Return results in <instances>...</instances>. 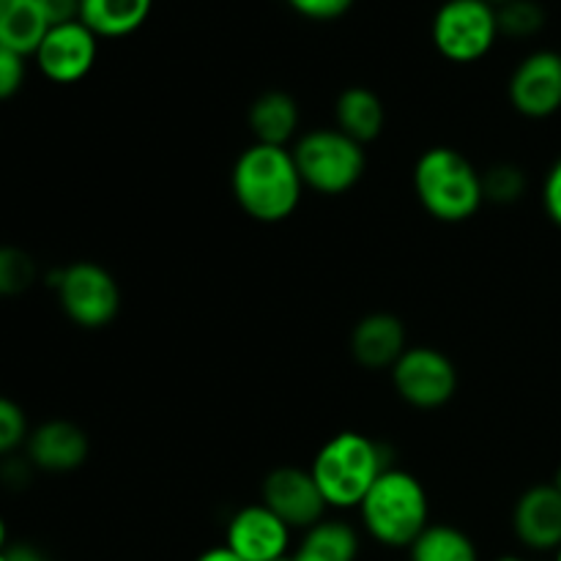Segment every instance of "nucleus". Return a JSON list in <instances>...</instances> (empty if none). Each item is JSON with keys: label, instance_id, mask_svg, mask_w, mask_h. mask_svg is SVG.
Returning <instances> with one entry per match:
<instances>
[{"label": "nucleus", "instance_id": "18", "mask_svg": "<svg viewBox=\"0 0 561 561\" xmlns=\"http://www.w3.org/2000/svg\"><path fill=\"white\" fill-rule=\"evenodd\" d=\"M49 25L38 0H0V47L11 53L36 55Z\"/></svg>", "mask_w": 561, "mask_h": 561}, {"label": "nucleus", "instance_id": "2", "mask_svg": "<svg viewBox=\"0 0 561 561\" xmlns=\"http://www.w3.org/2000/svg\"><path fill=\"white\" fill-rule=\"evenodd\" d=\"M414 190L422 208L438 222H466L485 203L482 173L449 146L427 148L416 159Z\"/></svg>", "mask_w": 561, "mask_h": 561}, {"label": "nucleus", "instance_id": "17", "mask_svg": "<svg viewBox=\"0 0 561 561\" xmlns=\"http://www.w3.org/2000/svg\"><path fill=\"white\" fill-rule=\"evenodd\" d=\"M247 121L255 142L285 148V142L299 129V104L290 93L266 91L252 102Z\"/></svg>", "mask_w": 561, "mask_h": 561}, {"label": "nucleus", "instance_id": "12", "mask_svg": "<svg viewBox=\"0 0 561 561\" xmlns=\"http://www.w3.org/2000/svg\"><path fill=\"white\" fill-rule=\"evenodd\" d=\"M225 546L244 561H279L288 557L290 526L266 504H250L230 518Z\"/></svg>", "mask_w": 561, "mask_h": 561}, {"label": "nucleus", "instance_id": "31", "mask_svg": "<svg viewBox=\"0 0 561 561\" xmlns=\"http://www.w3.org/2000/svg\"><path fill=\"white\" fill-rule=\"evenodd\" d=\"M5 542H9V531H5V520L0 518V553H3L5 548H9V546H5Z\"/></svg>", "mask_w": 561, "mask_h": 561}, {"label": "nucleus", "instance_id": "7", "mask_svg": "<svg viewBox=\"0 0 561 561\" xmlns=\"http://www.w3.org/2000/svg\"><path fill=\"white\" fill-rule=\"evenodd\" d=\"M60 310L82 329H102L115 321L121 310V290L113 274L91 261H77L60 268L55 277Z\"/></svg>", "mask_w": 561, "mask_h": 561}, {"label": "nucleus", "instance_id": "35", "mask_svg": "<svg viewBox=\"0 0 561 561\" xmlns=\"http://www.w3.org/2000/svg\"><path fill=\"white\" fill-rule=\"evenodd\" d=\"M0 561H9V559H5V553H0Z\"/></svg>", "mask_w": 561, "mask_h": 561}, {"label": "nucleus", "instance_id": "30", "mask_svg": "<svg viewBox=\"0 0 561 561\" xmlns=\"http://www.w3.org/2000/svg\"><path fill=\"white\" fill-rule=\"evenodd\" d=\"M195 561H244V559L236 557L228 546H217V548H211V551L201 553Z\"/></svg>", "mask_w": 561, "mask_h": 561}, {"label": "nucleus", "instance_id": "28", "mask_svg": "<svg viewBox=\"0 0 561 561\" xmlns=\"http://www.w3.org/2000/svg\"><path fill=\"white\" fill-rule=\"evenodd\" d=\"M38 3H42L49 27L80 22V0H38Z\"/></svg>", "mask_w": 561, "mask_h": 561}, {"label": "nucleus", "instance_id": "24", "mask_svg": "<svg viewBox=\"0 0 561 561\" xmlns=\"http://www.w3.org/2000/svg\"><path fill=\"white\" fill-rule=\"evenodd\" d=\"M526 190V175L524 170L515 164H493L482 173V192L485 201L493 203H515Z\"/></svg>", "mask_w": 561, "mask_h": 561}, {"label": "nucleus", "instance_id": "36", "mask_svg": "<svg viewBox=\"0 0 561 561\" xmlns=\"http://www.w3.org/2000/svg\"><path fill=\"white\" fill-rule=\"evenodd\" d=\"M557 561H561V548H559V553H557Z\"/></svg>", "mask_w": 561, "mask_h": 561}, {"label": "nucleus", "instance_id": "29", "mask_svg": "<svg viewBox=\"0 0 561 561\" xmlns=\"http://www.w3.org/2000/svg\"><path fill=\"white\" fill-rule=\"evenodd\" d=\"M542 203H546L548 217L561 228V159L551 168L546 179V190H542Z\"/></svg>", "mask_w": 561, "mask_h": 561}, {"label": "nucleus", "instance_id": "8", "mask_svg": "<svg viewBox=\"0 0 561 561\" xmlns=\"http://www.w3.org/2000/svg\"><path fill=\"white\" fill-rule=\"evenodd\" d=\"M392 383L400 398L414 409H442L458 392V370L447 354L427 345L405 348L392 367Z\"/></svg>", "mask_w": 561, "mask_h": 561}, {"label": "nucleus", "instance_id": "25", "mask_svg": "<svg viewBox=\"0 0 561 561\" xmlns=\"http://www.w3.org/2000/svg\"><path fill=\"white\" fill-rule=\"evenodd\" d=\"M27 416L11 398L0 394V458H9L16 447L27 442Z\"/></svg>", "mask_w": 561, "mask_h": 561}, {"label": "nucleus", "instance_id": "23", "mask_svg": "<svg viewBox=\"0 0 561 561\" xmlns=\"http://www.w3.org/2000/svg\"><path fill=\"white\" fill-rule=\"evenodd\" d=\"M36 283V263L20 247H0V296L25 294Z\"/></svg>", "mask_w": 561, "mask_h": 561}, {"label": "nucleus", "instance_id": "9", "mask_svg": "<svg viewBox=\"0 0 561 561\" xmlns=\"http://www.w3.org/2000/svg\"><path fill=\"white\" fill-rule=\"evenodd\" d=\"M261 496V504H266L290 529H312L316 524H321L329 507L312 471L296 469V466H279V469L268 471Z\"/></svg>", "mask_w": 561, "mask_h": 561}, {"label": "nucleus", "instance_id": "26", "mask_svg": "<svg viewBox=\"0 0 561 561\" xmlns=\"http://www.w3.org/2000/svg\"><path fill=\"white\" fill-rule=\"evenodd\" d=\"M25 82V58L0 47V102L16 96Z\"/></svg>", "mask_w": 561, "mask_h": 561}, {"label": "nucleus", "instance_id": "14", "mask_svg": "<svg viewBox=\"0 0 561 561\" xmlns=\"http://www.w3.org/2000/svg\"><path fill=\"white\" fill-rule=\"evenodd\" d=\"M515 537L531 551L561 548V493L557 485H535L513 510Z\"/></svg>", "mask_w": 561, "mask_h": 561}, {"label": "nucleus", "instance_id": "33", "mask_svg": "<svg viewBox=\"0 0 561 561\" xmlns=\"http://www.w3.org/2000/svg\"><path fill=\"white\" fill-rule=\"evenodd\" d=\"M553 485H557V491L561 493V469H559V474H557V482H553Z\"/></svg>", "mask_w": 561, "mask_h": 561}, {"label": "nucleus", "instance_id": "34", "mask_svg": "<svg viewBox=\"0 0 561 561\" xmlns=\"http://www.w3.org/2000/svg\"><path fill=\"white\" fill-rule=\"evenodd\" d=\"M499 561H526V559H518V557H504V559H499Z\"/></svg>", "mask_w": 561, "mask_h": 561}, {"label": "nucleus", "instance_id": "13", "mask_svg": "<svg viewBox=\"0 0 561 561\" xmlns=\"http://www.w3.org/2000/svg\"><path fill=\"white\" fill-rule=\"evenodd\" d=\"M27 463L53 474H66V471L80 469L91 453L88 433L80 425L66 420H49L31 431L25 442Z\"/></svg>", "mask_w": 561, "mask_h": 561}, {"label": "nucleus", "instance_id": "15", "mask_svg": "<svg viewBox=\"0 0 561 561\" xmlns=\"http://www.w3.org/2000/svg\"><path fill=\"white\" fill-rule=\"evenodd\" d=\"M405 348V327L392 312H370L351 332V356L365 370H392Z\"/></svg>", "mask_w": 561, "mask_h": 561}, {"label": "nucleus", "instance_id": "3", "mask_svg": "<svg viewBox=\"0 0 561 561\" xmlns=\"http://www.w3.org/2000/svg\"><path fill=\"white\" fill-rule=\"evenodd\" d=\"M359 513L373 540L389 548H411L416 537L431 526L425 488L403 469L383 471L362 499Z\"/></svg>", "mask_w": 561, "mask_h": 561}, {"label": "nucleus", "instance_id": "37", "mask_svg": "<svg viewBox=\"0 0 561 561\" xmlns=\"http://www.w3.org/2000/svg\"><path fill=\"white\" fill-rule=\"evenodd\" d=\"M279 561H290V557H285V559H279Z\"/></svg>", "mask_w": 561, "mask_h": 561}, {"label": "nucleus", "instance_id": "6", "mask_svg": "<svg viewBox=\"0 0 561 561\" xmlns=\"http://www.w3.org/2000/svg\"><path fill=\"white\" fill-rule=\"evenodd\" d=\"M499 36L496 5L488 0H447L433 16V44L453 64L482 60Z\"/></svg>", "mask_w": 561, "mask_h": 561}, {"label": "nucleus", "instance_id": "11", "mask_svg": "<svg viewBox=\"0 0 561 561\" xmlns=\"http://www.w3.org/2000/svg\"><path fill=\"white\" fill-rule=\"evenodd\" d=\"M510 104L526 118H548L561 110V55L540 49L515 66Z\"/></svg>", "mask_w": 561, "mask_h": 561}, {"label": "nucleus", "instance_id": "16", "mask_svg": "<svg viewBox=\"0 0 561 561\" xmlns=\"http://www.w3.org/2000/svg\"><path fill=\"white\" fill-rule=\"evenodd\" d=\"M153 0H80V22L96 38H124L146 25Z\"/></svg>", "mask_w": 561, "mask_h": 561}, {"label": "nucleus", "instance_id": "1", "mask_svg": "<svg viewBox=\"0 0 561 561\" xmlns=\"http://www.w3.org/2000/svg\"><path fill=\"white\" fill-rule=\"evenodd\" d=\"M230 186L241 211L266 225L288 219L299 208L305 192L294 151L263 142H252L241 151L230 173Z\"/></svg>", "mask_w": 561, "mask_h": 561}, {"label": "nucleus", "instance_id": "27", "mask_svg": "<svg viewBox=\"0 0 561 561\" xmlns=\"http://www.w3.org/2000/svg\"><path fill=\"white\" fill-rule=\"evenodd\" d=\"M288 5L296 11V14L307 16V20L329 22L348 14L354 0H288Z\"/></svg>", "mask_w": 561, "mask_h": 561}, {"label": "nucleus", "instance_id": "10", "mask_svg": "<svg viewBox=\"0 0 561 561\" xmlns=\"http://www.w3.org/2000/svg\"><path fill=\"white\" fill-rule=\"evenodd\" d=\"M99 38L82 22L49 27L36 49V66L49 82L71 85L80 82L96 64Z\"/></svg>", "mask_w": 561, "mask_h": 561}, {"label": "nucleus", "instance_id": "20", "mask_svg": "<svg viewBox=\"0 0 561 561\" xmlns=\"http://www.w3.org/2000/svg\"><path fill=\"white\" fill-rule=\"evenodd\" d=\"M359 537L343 520H321L305 531L290 561H356Z\"/></svg>", "mask_w": 561, "mask_h": 561}, {"label": "nucleus", "instance_id": "4", "mask_svg": "<svg viewBox=\"0 0 561 561\" xmlns=\"http://www.w3.org/2000/svg\"><path fill=\"white\" fill-rule=\"evenodd\" d=\"M310 471L329 507L359 510L362 499L387 471V463H383L381 447L370 436L345 431L318 449Z\"/></svg>", "mask_w": 561, "mask_h": 561}, {"label": "nucleus", "instance_id": "5", "mask_svg": "<svg viewBox=\"0 0 561 561\" xmlns=\"http://www.w3.org/2000/svg\"><path fill=\"white\" fill-rule=\"evenodd\" d=\"M296 168L307 190L321 195H343L365 175V146L334 129H312L294 148Z\"/></svg>", "mask_w": 561, "mask_h": 561}, {"label": "nucleus", "instance_id": "32", "mask_svg": "<svg viewBox=\"0 0 561 561\" xmlns=\"http://www.w3.org/2000/svg\"><path fill=\"white\" fill-rule=\"evenodd\" d=\"M488 3H491V5H504V3H510V0H488Z\"/></svg>", "mask_w": 561, "mask_h": 561}, {"label": "nucleus", "instance_id": "21", "mask_svg": "<svg viewBox=\"0 0 561 561\" xmlns=\"http://www.w3.org/2000/svg\"><path fill=\"white\" fill-rule=\"evenodd\" d=\"M409 551L411 561H480L474 540L447 524L427 526Z\"/></svg>", "mask_w": 561, "mask_h": 561}, {"label": "nucleus", "instance_id": "19", "mask_svg": "<svg viewBox=\"0 0 561 561\" xmlns=\"http://www.w3.org/2000/svg\"><path fill=\"white\" fill-rule=\"evenodd\" d=\"M334 118H337V129L362 146L376 140L387 124V113H383V102L378 99V93L362 85H351L340 93L337 104H334Z\"/></svg>", "mask_w": 561, "mask_h": 561}, {"label": "nucleus", "instance_id": "22", "mask_svg": "<svg viewBox=\"0 0 561 561\" xmlns=\"http://www.w3.org/2000/svg\"><path fill=\"white\" fill-rule=\"evenodd\" d=\"M499 33L510 38H529L546 27V9L537 0H510L496 5Z\"/></svg>", "mask_w": 561, "mask_h": 561}]
</instances>
